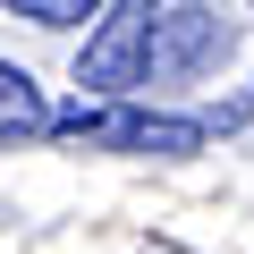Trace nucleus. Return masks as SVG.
I'll use <instances>...</instances> for the list:
<instances>
[{
  "label": "nucleus",
  "instance_id": "f257e3e1",
  "mask_svg": "<svg viewBox=\"0 0 254 254\" xmlns=\"http://www.w3.org/2000/svg\"><path fill=\"white\" fill-rule=\"evenodd\" d=\"M43 136H68L85 153H153V161H187L203 153L212 136V119H161V110H51L43 119Z\"/></svg>",
  "mask_w": 254,
  "mask_h": 254
},
{
  "label": "nucleus",
  "instance_id": "f03ea898",
  "mask_svg": "<svg viewBox=\"0 0 254 254\" xmlns=\"http://www.w3.org/2000/svg\"><path fill=\"white\" fill-rule=\"evenodd\" d=\"M161 0H102V26L76 51V85L85 93H136L144 85V43H153Z\"/></svg>",
  "mask_w": 254,
  "mask_h": 254
},
{
  "label": "nucleus",
  "instance_id": "7ed1b4c3",
  "mask_svg": "<svg viewBox=\"0 0 254 254\" xmlns=\"http://www.w3.org/2000/svg\"><path fill=\"white\" fill-rule=\"evenodd\" d=\"M229 26L212 17V9H161L153 17V43H144V85H187V76H212L220 60H229Z\"/></svg>",
  "mask_w": 254,
  "mask_h": 254
},
{
  "label": "nucleus",
  "instance_id": "20e7f679",
  "mask_svg": "<svg viewBox=\"0 0 254 254\" xmlns=\"http://www.w3.org/2000/svg\"><path fill=\"white\" fill-rule=\"evenodd\" d=\"M43 119H51V110H43L34 76L0 60V144H17V136H43Z\"/></svg>",
  "mask_w": 254,
  "mask_h": 254
},
{
  "label": "nucleus",
  "instance_id": "39448f33",
  "mask_svg": "<svg viewBox=\"0 0 254 254\" xmlns=\"http://www.w3.org/2000/svg\"><path fill=\"white\" fill-rule=\"evenodd\" d=\"M9 17H34V26H51V34H68V26H85L102 0H0Z\"/></svg>",
  "mask_w": 254,
  "mask_h": 254
}]
</instances>
